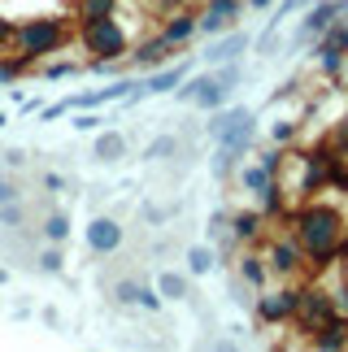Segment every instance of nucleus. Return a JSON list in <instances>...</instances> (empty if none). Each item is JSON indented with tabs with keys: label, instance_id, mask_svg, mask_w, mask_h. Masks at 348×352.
Listing matches in <instances>:
<instances>
[{
	"label": "nucleus",
	"instance_id": "1",
	"mask_svg": "<svg viewBox=\"0 0 348 352\" xmlns=\"http://www.w3.org/2000/svg\"><path fill=\"white\" fill-rule=\"evenodd\" d=\"M292 235H296L305 261L314 270H323L327 261H336L344 252V218H340V209L323 205V200H314L301 213H292Z\"/></svg>",
	"mask_w": 348,
	"mask_h": 352
},
{
	"label": "nucleus",
	"instance_id": "2",
	"mask_svg": "<svg viewBox=\"0 0 348 352\" xmlns=\"http://www.w3.org/2000/svg\"><path fill=\"white\" fill-rule=\"evenodd\" d=\"M65 44V22L61 18H26L18 31H13V48H18V57L31 65L39 57H52Z\"/></svg>",
	"mask_w": 348,
	"mask_h": 352
},
{
	"label": "nucleus",
	"instance_id": "3",
	"mask_svg": "<svg viewBox=\"0 0 348 352\" xmlns=\"http://www.w3.org/2000/svg\"><path fill=\"white\" fill-rule=\"evenodd\" d=\"M209 135L226 148H239V153H252L257 144V118H252L248 104H226V109H213Z\"/></svg>",
	"mask_w": 348,
	"mask_h": 352
},
{
	"label": "nucleus",
	"instance_id": "4",
	"mask_svg": "<svg viewBox=\"0 0 348 352\" xmlns=\"http://www.w3.org/2000/svg\"><path fill=\"white\" fill-rule=\"evenodd\" d=\"M83 48L96 61H122L127 57V52H131V39L122 31V22H118V13H113V18H100V22H87L83 26Z\"/></svg>",
	"mask_w": 348,
	"mask_h": 352
},
{
	"label": "nucleus",
	"instance_id": "5",
	"mask_svg": "<svg viewBox=\"0 0 348 352\" xmlns=\"http://www.w3.org/2000/svg\"><path fill=\"white\" fill-rule=\"evenodd\" d=\"M296 309H301V287L257 292V300H252V314L261 327H287V322H296Z\"/></svg>",
	"mask_w": 348,
	"mask_h": 352
},
{
	"label": "nucleus",
	"instance_id": "6",
	"mask_svg": "<svg viewBox=\"0 0 348 352\" xmlns=\"http://www.w3.org/2000/svg\"><path fill=\"white\" fill-rule=\"evenodd\" d=\"M340 318V305H336V296L323 292V287H301V309H296V327L301 331H323L331 327V322Z\"/></svg>",
	"mask_w": 348,
	"mask_h": 352
},
{
	"label": "nucleus",
	"instance_id": "7",
	"mask_svg": "<svg viewBox=\"0 0 348 352\" xmlns=\"http://www.w3.org/2000/svg\"><path fill=\"white\" fill-rule=\"evenodd\" d=\"M344 13H348V0H318V5H309V13H305V22H301L296 39H292V48L314 44V39L323 35L331 22H340V18H344Z\"/></svg>",
	"mask_w": 348,
	"mask_h": 352
},
{
	"label": "nucleus",
	"instance_id": "8",
	"mask_svg": "<svg viewBox=\"0 0 348 352\" xmlns=\"http://www.w3.org/2000/svg\"><path fill=\"white\" fill-rule=\"evenodd\" d=\"M265 261H270V274L287 278V283L296 278L305 265H309V261H305V252H301V243H296V235H292V239L274 235L270 243H265Z\"/></svg>",
	"mask_w": 348,
	"mask_h": 352
},
{
	"label": "nucleus",
	"instance_id": "9",
	"mask_svg": "<svg viewBox=\"0 0 348 352\" xmlns=\"http://www.w3.org/2000/svg\"><path fill=\"white\" fill-rule=\"evenodd\" d=\"M122 239H127V231H122V222H118V218H91V226H87V248L96 252V256L118 252V248H122Z\"/></svg>",
	"mask_w": 348,
	"mask_h": 352
},
{
	"label": "nucleus",
	"instance_id": "10",
	"mask_svg": "<svg viewBox=\"0 0 348 352\" xmlns=\"http://www.w3.org/2000/svg\"><path fill=\"white\" fill-rule=\"evenodd\" d=\"M235 183H239V192H248L252 200H261V196L279 183V170L261 166V161H244V166L235 170Z\"/></svg>",
	"mask_w": 348,
	"mask_h": 352
},
{
	"label": "nucleus",
	"instance_id": "11",
	"mask_svg": "<svg viewBox=\"0 0 348 352\" xmlns=\"http://www.w3.org/2000/svg\"><path fill=\"white\" fill-rule=\"evenodd\" d=\"M301 161V183H296V196H305L309 200L314 192H323L327 187V179H331V166H327V157H318V153H309V157H296Z\"/></svg>",
	"mask_w": 348,
	"mask_h": 352
},
{
	"label": "nucleus",
	"instance_id": "12",
	"mask_svg": "<svg viewBox=\"0 0 348 352\" xmlns=\"http://www.w3.org/2000/svg\"><path fill=\"white\" fill-rule=\"evenodd\" d=\"M244 0H205V13H200V31L205 35H222L226 26L235 22V13Z\"/></svg>",
	"mask_w": 348,
	"mask_h": 352
},
{
	"label": "nucleus",
	"instance_id": "13",
	"mask_svg": "<svg viewBox=\"0 0 348 352\" xmlns=\"http://www.w3.org/2000/svg\"><path fill=\"white\" fill-rule=\"evenodd\" d=\"M196 31H200V13H192V9H174L170 18H166V26H162L157 35H162L166 44L179 48V44H187V39H192Z\"/></svg>",
	"mask_w": 348,
	"mask_h": 352
},
{
	"label": "nucleus",
	"instance_id": "14",
	"mask_svg": "<svg viewBox=\"0 0 348 352\" xmlns=\"http://www.w3.org/2000/svg\"><path fill=\"white\" fill-rule=\"evenodd\" d=\"M235 270H239V278H244L252 292H265V283H270V261H265V252H252V248L239 252Z\"/></svg>",
	"mask_w": 348,
	"mask_h": 352
},
{
	"label": "nucleus",
	"instance_id": "15",
	"mask_svg": "<svg viewBox=\"0 0 348 352\" xmlns=\"http://www.w3.org/2000/svg\"><path fill=\"white\" fill-rule=\"evenodd\" d=\"M183 78H187V65H166V70H153L149 83L135 87V96H131V100H140V96H166V91H174Z\"/></svg>",
	"mask_w": 348,
	"mask_h": 352
},
{
	"label": "nucleus",
	"instance_id": "16",
	"mask_svg": "<svg viewBox=\"0 0 348 352\" xmlns=\"http://www.w3.org/2000/svg\"><path fill=\"white\" fill-rule=\"evenodd\" d=\"M244 48H248V35H244V31L222 35V39H213V44H209L205 65H226V61H239V57H244Z\"/></svg>",
	"mask_w": 348,
	"mask_h": 352
},
{
	"label": "nucleus",
	"instance_id": "17",
	"mask_svg": "<svg viewBox=\"0 0 348 352\" xmlns=\"http://www.w3.org/2000/svg\"><path fill=\"white\" fill-rule=\"evenodd\" d=\"M261 226H265V213L261 209H239V213H231V235H235L239 248H244V243H257L261 239Z\"/></svg>",
	"mask_w": 348,
	"mask_h": 352
},
{
	"label": "nucleus",
	"instance_id": "18",
	"mask_svg": "<svg viewBox=\"0 0 348 352\" xmlns=\"http://www.w3.org/2000/svg\"><path fill=\"white\" fill-rule=\"evenodd\" d=\"M170 48L174 44H166L162 35H153V39H144V44L131 52V65H144V70H157V65H162L166 57H170Z\"/></svg>",
	"mask_w": 348,
	"mask_h": 352
},
{
	"label": "nucleus",
	"instance_id": "19",
	"mask_svg": "<svg viewBox=\"0 0 348 352\" xmlns=\"http://www.w3.org/2000/svg\"><path fill=\"white\" fill-rule=\"evenodd\" d=\"M309 344H314V348H323V352L348 348V318H336V322H331V327L314 331V335H309Z\"/></svg>",
	"mask_w": 348,
	"mask_h": 352
},
{
	"label": "nucleus",
	"instance_id": "20",
	"mask_svg": "<svg viewBox=\"0 0 348 352\" xmlns=\"http://www.w3.org/2000/svg\"><path fill=\"white\" fill-rule=\"evenodd\" d=\"M122 153H127V140L118 131H100L96 135V148H91V157L100 161V166H113V161H122Z\"/></svg>",
	"mask_w": 348,
	"mask_h": 352
},
{
	"label": "nucleus",
	"instance_id": "21",
	"mask_svg": "<svg viewBox=\"0 0 348 352\" xmlns=\"http://www.w3.org/2000/svg\"><path fill=\"white\" fill-rule=\"evenodd\" d=\"M314 52H318V74L331 78V83H340L344 78V52L340 48H323V44H314Z\"/></svg>",
	"mask_w": 348,
	"mask_h": 352
},
{
	"label": "nucleus",
	"instance_id": "22",
	"mask_svg": "<svg viewBox=\"0 0 348 352\" xmlns=\"http://www.w3.org/2000/svg\"><path fill=\"white\" fill-rule=\"evenodd\" d=\"M118 13V0H78V9H74V18L78 26H87V22H100V18H113Z\"/></svg>",
	"mask_w": 348,
	"mask_h": 352
},
{
	"label": "nucleus",
	"instance_id": "23",
	"mask_svg": "<svg viewBox=\"0 0 348 352\" xmlns=\"http://www.w3.org/2000/svg\"><path fill=\"white\" fill-rule=\"evenodd\" d=\"M157 292H162L166 300H187V296H192V283H187L179 270H166V274L157 278Z\"/></svg>",
	"mask_w": 348,
	"mask_h": 352
},
{
	"label": "nucleus",
	"instance_id": "24",
	"mask_svg": "<svg viewBox=\"0 0 348 352\" xmlns=\"http://www.w3.org/2000/svg\"><path fill=\"white\" fill-rule=\"evenodd\" d=\"M244 157H248V153H239V148L218 144V157H213V174H218V179H231V174L244 166Z\"/></svg>",
	"mask_w": 348,
	"mask_h": 352
},
{
	"label": "nucleus",
	"instance_id": "25",
	"mask_svg": "<svg viewBox=\"0 0 348 352\" xmlns=\"http://www.w3.org/2000/svg\"><path fill=\"white\" fill-rule=\"evenodd\" d=\"M213 261H218V252L213 248H205V243H196V248H187V274H209L213 270Z\"/></svg>",
	"mask_w": 348,
	"mask_h": 352
},
{
	"label": "nucleus",
	"instance_id": "26",
	"mask_svg": "<svg viewBox=\"0 0 348 352\" xmlns=\"http://www.w3.org/2000/svg\"><path fill=\"white\" fill-rule=\"evenodd\" d=\"M179 153V135H157V140L144 148V161H166Z\"/></svg>",
	"mask_w": 348,
	"mask_h": 352
},
{
	"label": "nucleus",
	"instance_id": "27",
	"mask_svg": "<svg viewBox=\"0 0 348 352\" xmlns=\"http://www.w3.org/2000/svg\"><path fill=\"white\" fill-rule=\"evenodd\" d=\"M209 78H213L209 70H205V74H196V78H183V83L174 87V100H179V104L187 100V104H192V100L200 96V91H205V83H209Z\"/></svg>",
	"mask_w": 348,
	"mask_h": 352
},
{
	"label": "nucleus",
	"instance_id": "28",
	"mask_svg": "<svg viewBox=\"0 0 348 352\" xmlns=\"http://www.w3.org/2000/svg\"><path fill=\"white\" fill-rule=\"evenodd\" d=\"M65 235H70V218H65V213H48V218H44V239L61 243Z\"/></svg>",
	"mask_w": 348,
	"mask_h": 352
},
{
	"label": "nucleus",
	"instance_id": "29",
	"mask_svg": "<svg viewBox=\"0 0 348 352\" xmlns=\"http://www.w3.org/2000/svg\"><path fill=\"white\" fill-rule=\"evenodd\" d=\"M22 222H26V209L18 205V200L0 205V226H5V231H22Z\"/></svg>",
	"mask_w": 348,
	"mask_h": 352
},
{
	"label": "nucleus",
	"instance_id": "30",
	"mask_svg": "<svg viewBox=\"0 0 348 352\" xmlns=\"http://www.w3.org/2000/svg\"><path fill=\"white\" fill-rule=\"evenodd\" d=\"M39 270H44V274H61V270H65V252L57 248V243L39 252Z\"/></svg>",
	"mask_w": 348,
	"mask_h": 352
},
{
	"label": "nucleus",
	"instance_id": "31",
	"mask_svg": "<svg viewBox=\"0 0 348 352\" xmlns=\"http://www.w3.org/2000/svg\"><path fill=\"white\" fill-rule=\"evenodd\" d=\"M309 5H318V0H279L270 26H283V18H292V13H301V9H309Z\"/></svg>",
	"mask_w": 348,
	"mask_h": 352
},
{
	"label": "nucleus",
	"instance_id": "32",
	"mask_svg": "<svg viewBox=\"0 0 348 352\" xmlns=\"http://www.w3.org/2000/svg\"><path fill=\"white\" fill-rule=\"evenodd\" d=\"M74 74H83V65H78V61H57V65H44V78H48V83H57V78H74Z\"/></svg>",
	"mask_w": 348,
	"mask_h": 352
},
{
	"label": "nucleus",
	"instance_id": "33",
	"mask_svg": "<svg viewBox=\"0 0 348 352\" xmlns=\"http://www.w3.org/2000/svg\"><path fill=\"white\" fill-rule=\"evenodd\" d=\"M140 287H144V283H135V278H122V283L113 287V300H118V305H135V300H140Z\"/></svg>",
	"mask_w": 348,
	"mask_h": 352
},
{
	"label": "nucleus",
	"instance_id": "34",
	"mask_svg": "<svg viewBox=\"0 0 348 352\" xmlns=\"http://www.w3.org/2000/svg\"><path fill=\"white\" fill-rule=\"evenodd\" d=\"M140 309H149V314H162V305H166V296L157 292V287H149V283H144L140 287V300H135Z\"/></svg>",
	"mask_w": 348,
	"mask_h": 352
},
{
	"label": "nucleus",
	"instance_id": "35",
	"mask_svg": "<svg viewBox=\"0 0 348 352\" xmlns=\"http://www.w3.org/2000/svg\"><path fill=\"white\" fill-rule=\"evenodd\" d=\"M22 70H26V61H22V57H0V87L13 83V78H18Z\"/></svg>",
	"mask_w": 348,
	"mask_h": 352
},
{
	"label": "nucleus",
	"instance_id": "36",
	"mask_svg": "<svg viewBox=\"0 0 348 352\" xmlns=\"http://www.w3.org/2000/svg\"><path fill=\"white\" fill-rule=\"evenodd\" d=\"M70 126H74L78 135H87V131H100V126H105V118H100V113H74Z\"/></svg>",
	"mask_w": 348,
	"mask_h": 352
},
{
	"label": "nucleus",
	"instance_id": "37",
	"mask_svg": "<svg viewBox=\"0 0 348 352\" xmlns=\"http://www.w3.org/2000/svg\"><path fill=\"white\" fill-rule=\"evenodd\" d=\"M65 113H74V96H65V100H57V104H44V122H57V118H65Z\"/></svg>",
	"mask_w": 348,
	"mask_h": 352
},
{
	"label": "nucleus",
	"instance_id": "38",
	"mask_svg": "<svg viewBox=\"0 0 348 352\" xmlns=\"http://www.w3.org/2000/svg\"><path fill=\"white\" fill-rule=\"evenodd\" d=\"M9 200H22V192L13 179H0V205H9Z\"/></svg>",
	"mask_w": 348,
	"mask_h": 352
},
{
	"label": "nucleus",
	"instance_id": "39",
	"mask_svg": "<svg viewBox=\"0 0 348 352\" xmlns=\"http://www.w3.org/2000/svg\"><path fill=\"white\" fill-rule=\"evenodd\" d=\"M292 135H296V122H279V126H274V144H292Z\"/></svg>",
	"mask_w": 348,
	"mask_h": 352
},
{
	"label": "nucleus",
	"instance_id": "40",
	"mask_svg": "<svg viewBox=\"0 0 348 352\" xmlns=\"http://www.w3.org/2000/svg\"><path fill=\"white\" fill-rule=\"evenodd\" d=\"M13 31H18V26H13L5 13H0V48H9V39H13Z\"/></svg>",
	"mask_w": 348,
	"mask_h": 352
},
{
	"label": "nucleus",
	"instance_id": "41",
	"mask_svg": "<svg viewBox=\"0 0 348 352\" xmlns=\"http://www.w3.org/2000/svg\"><path fill=\"white\" fill-rule=\"evenodd\" d=\"M5 161H9L13 170H22V166H26V153H22V148H9V153H5Z\"/></svg>",
	"mask_w": 348,
	"mask_h": 352
},
{
	"label": "nucleus",
	"instance_id": "42",
	"mask_svg": "<svg viewBox=\"0 0 348 352\" xmlns=\"http://www.w3.org/2000/svg\"><path fill=\"white\" fill-rule=\"evenodd\" d=\"M44 187H48V192H61V187H65V179H61L57 170H48V174H44Z\"/></svg>",
	"mask_w": 348,
	"mask_h": 352
},
{
	"label": "nucleus",
	"instance_id": "43",
	"mask_svg": "<svg viewBox=\"0 0 348 352\" xmlns=\"http://www.w3.org/2000/svg\"><path fill=\"white\" fill-rule=\"evenodd\" d=\"M336 148L348 157V118H344V126H340V135H336Z\"/></svg>",
	"mask_w": 348,
	"mask_h": 352
},
{
	"label": "nucleus",
	"instance_id": "44",
	"mask_svg": "<svg viewBox=\"0 0 348 352\" xmlns=\"http://www.w3.org/2000/svg\"><path fill=\"white\" fill-rule=\"evenodd\" d=\"M340 278L348 283V243H344V252H340Z\"/></svg>",
	"mask_w": 348,
	"mask_h": 352
},
{
	"label": "nucleus",
	"instance_id": "45",
	"mask_svg": "<svg viewBox=\"0 0 348 352\" xmlns=\"http://www.w3.org/2000/svg\"><path fill=\"white\" fill-rule=\"evenodd\" d=\"M244 5H252V9H265V5H274V0H244Z\"/></svg>",
	"mask_w": 348,
	"mask_h": 352
},
{
	"label": "nucleus",
	"instance_id": "46",
	"mask_svg": "<svg viewBox=\"0 0 348 352\" xmlns=\"http://www.w3.org/2000/svg\"><path fill=\"white\" fill-rule=\"evenodd\" d=\"M0 287H9V265H0Z\"/></svg>",
	"mask_w": 348,
	"mask_h": 352
},
{
	"label": "nucleus",
	"instance_id": "47",
	"mask_svg": "<svg viewBox=\"0 0 348 352\" xmlns=\"http://www.w3.org/2000/svg\"><path fill=\"white\" fill-rule=\"evenodd\" d=\"M5 126H9V113H5V109H0V131H5Z\"/></svg>",
	"mask_w": 348,
	"mask_h": 352
},
{
	"label": "nucleus",
	"instance_id": "48",
	"mask_svg": "<svg viewBox=\"0 0 348 352\" xmlns=\"http://www.w3.org/2000/svg\"><path fill=\"white\" fill-rule=\"evenodd\" d=\"M344 78H348V52H344Z\"/></svg>",
	"mask_w": 348,
	"mask_h": 352
},
{
	"label": "nucleus",
	"instance_id": "49",
	"mask_svg": "<svg viewBox=\"0 0 348 352\" xmlns=\"http://www.w3.org/2000/svg\"><path fill=\"white\" fill-rule=\"evenodd\" d=\"M344 22H348V13H344Z\"/></svg>",
	"mask_w": 348,
	"mask_h": 352
}]
</instances>
